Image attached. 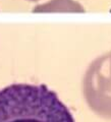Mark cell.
Instances as JSON below:
<instances>
[{
  "label": "cell",
  "instance_id": "1",
  "mask_svg": "<svg viewBox=\"0 0 111 122\" xmlns=\"http://www.w3.org/2000/svg\"><path fill=\"white\" fill-rule=\"evenodd\" d=\"M0 122H74L69 109L45 85L13 83L0 90Z\"/></svg>",
  "mask_w": 111,
  "mask_h": 122
},
{
  "label": "cell",
  "instance_id": "2",
  "mask_svg": "<svg viewBox=\"0 0 111 122\" xmlns=\"http://www.w3.org/2000/svg\"><path fill=\"white\" fill-rule=\"evenodd\" d=\"M33 1H34V0H33Z\"/></svg>",
  "mask_w": 111,
  "mask_h": 122
}]
</instances>
